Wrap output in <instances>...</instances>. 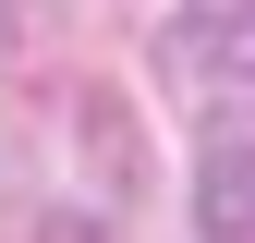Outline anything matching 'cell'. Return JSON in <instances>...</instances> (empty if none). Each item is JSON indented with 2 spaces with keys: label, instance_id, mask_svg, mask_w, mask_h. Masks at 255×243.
I'll list each match as a JSON object with an SVG mask.
<instances>
[{
  "label": "cell",
  "instance_id": "obj_1",
  "mask_svg": "<svg viewBox=\"0 0 255 243\" xmlns=\"http://www.w3.org/2000/svg\"><path fill=\"white\" fill-rule=\"evenodd\" d=\"M195 219H207V231H255V146H207Z\"/></svg>",
  "mask_w": 255,
  "mask_h": 243
},
{
  "label": "cell",
  "instance_id": "obj_2",
  "mask_svg": "<svg viewBox=\"0 0 255 243\" xmlns=\"http://www.w3.org/2000/svg\"><path fill=\"white\" fill-rule=\"evenodd\" d=\"M219 49H195L182 73H207V85H231V98H255V0H219Z\"/></svg>",
  "mask_w": 255,
  "mask_h": 243
}]
</instances>
